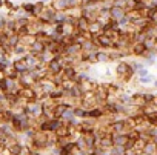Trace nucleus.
<instances>
[{
    "mask_svg": "<svg viewBox=\"0 0 157 155\" xmlns=\"http://www.w3.org/2000/svg\"><path fill=\"white\" fill-rule=\"evenodd\" d=\"M136 75V72L132 71V68L129 66L128 61L125 60H120L116 66V77L119 80H122L123 83H129L132 80V77Z\"/></svg>",
    "mask_w": 157,
    "mask_h": 155,
    "instance_id": "nucleus-1",
    "label": "nucleus"
},
{
    "mask_svg": "<svg viewBox=\"0 0 157 155\" xmlns=\"http://www.w3.org/2000/svg\"><path fill=\"white\" fill-rule=\"evenodd\" d=\"M63 63H62V60H60V55H56L48 65H46V69H48V72L51 74V75H56V74H60L62 71H63Z\"/></svg>",
    "mask_w": 157,
    "mask_h": 155,
    "instance_id": "nucleus-2",
    "label": "nucleus"
},
{
    "mask_svg": "<svg viewBox=\"0 0 157 155\" xmlns=\"http://www.w3.org/2000/svg\"><path fill=\"white\" fill-rule=\"evenodd\" d=\"M46 51V46H45V43L43 42H39V40H36L29 48H28V52L31 54V55H40L42 52H45Z\"/></svg>",
    "mask_w": 157,
    "mask_h": 155,
    "instance_id": "nucleus-3",
    "label": "nucleus"
},
{
    "mask_svg": "<svg viewBox=\"0 0 157 155\" xmlns=\"http://www.w3.org/2000/svg\"><path fill=\"white\" fill-rule=\"evenodd\" d=\"M13 69H16L20 75L29 72V68H28V65L25 63L23 58H14V60H13Z\"/></svg>",
    "mask_w": 157,
    "mask_h": 155,
    "instance_id": "nucleus-4",
    "label": "nucleus"
},
{
    "mask_svg": "<svg viewBox=\"0 0 157 155\" xmlns=\"http://www.w3.org/2000/svg\"><path fill=\"white\" fill-rule=\"evenodd\" d=\"M126 16V11L123 9V8H119V6H114V5H111V8H109V19L111 20H120L122 17H125Z\"/></svg>",
    "mask_w": 157,
    "mask_h": 155,
    "instance_id": "nucleus-5",
    "label": "nucleus"
},
{
    "mask_svg": "<svg viewBox=\"0 0 157 155\" xmlns=\"http://www.w3.org/2000/svg\"><path fill=\"white\" fill-rule=\"evenodd\" d=\"M111 138H113V146H123L129 141L128 135L126 134H111Z\"/></svg>",
    "mask_w": 157,
    "mask_h": 155,
    "instance_id": "nucleus-6",
    "label": "nucleus"
},
{
    "mask_svg": "<svg viewBox=\"0 0 157 155\" xmlns=\"http://www.w3.org/2000/svg\"><path fill=\"white\" fill-rule=\"evenodd\" d=\"M62 74L65 75V80H71V82H74V80H75V77H77V74H78V71H77L75 66H65L63 71H62Z\"/></svg>",
    "mask_w": 157,
    "mask_h": 155,
    "instance_id": "nucleus-7",
    "label": "nucleus"
},
{
    "mask_svg": "<svg viewBox=\"0 0 157 155\" xmlns=\"http://www.w3.org/2000/svg\"><path fill=\"white\" fill-rule=\"evenodd\" d=\"M145 52H146V48H145L143 43H132V46H131V54H132V55H136V57H143Z\"/></svg>",
    "mask_w": 157,
    "mask_h": 155,
    "instance_id": "nucleus-8",
    "label": "nucleus"
},
{
    "mask_svg": "<svg viewBox=\"0 0 157 155\" xmlns=\"http://www.w3.org/2000/svg\"><path fill=\"white\" fill-rule=\"evenodd\" d=\"M52 9H56V11H68V9H69L68 0H54Z\"/></svg>",
    "mask_w": 157,
    "mask_h": 155,
    "instance_id": "nucleus-9",
    "label": "nucleus"
},
{
    "mask_svg": "<svg viewBox=\"0 0 157 155\" xmlns=\"http://www.w3.org/2000/svg\"><path fill=\"white\" fill-rule=\"evenodd\" d=\"M13 54H14V55H17V58H22L23 55H26V54H28V48H26V46H23V45L20 43V45H17V46L13 49Z\"/></svg>",
    "mask_w": 157,
    "mask_h": 155,
    "instance_id": "nucleus-10",
    "label": "nucleus"
},
{
    "mask_svg": "<svg viewBox=\"0 0 157 155\" xmlns=\"http://www.w3.org/2000/svg\"><path fill=\"white\" fill-rule=\"evenodd\" d=\"M96 57H97V63H108L109 61V55L105 49H99L96 52Z\"/></svg>",
    "mask_w": 157,
    "mask_h": 155,
    "instance_id": "nucleus-11",
    "label": "nucleus"
},
{
    "mask_svg": "<svg viewBox=\"0 0 157 155\" xmlns=\"http://www.w3.org/2000/svg\"><path fill=\"white\" fill-rule=\"evenodd\" d=\"M8 45H10V46L14 49L17 45H20V37H19L17 34H13V35H10V37H8Z\"/></svg>",
    "mask_w": 157,
    "mask_h": 155,
    "instance_id": "nucleus-12",
    "label": "nucleus"
},
{
    "mask_svg": "<svg viewBox=\"0 0 157 155\" xmlns=\"http://www.w3.org/2000/svg\"><path fill=\"white\" fill-rule=\"evenodd\" d=\"M139 80V85H142V86H146V85H151V83H154V75H146V77H142V79H137Z\"/></svg>",
    "mask_w": 157,
    "mask_h": 155,
    "instance_id": "nucleus-13",
    "label": "nucleus"
},
{
    "mask_svg": "<svg viewBox=\"0 0 157 155\" xmlns=\"http://www.w3.org/2000/svg\"><path fill=\"white\" fill-rule=\"evenodd\" d=\"M43 11H45V3H42V2L34 3V13H33V16H37L39 17Z\"/></svg>",
    "mask_w": 157,
    "mask_h": 155,
    "instance_id": "nucleus-14",
    "label": "nucleus"
},
{
    "mask_svg": "<svg viewBox=\"0 0 157 155\" xmlns=\"http://www.w3.org/2000/svg\"><path fill=\"white\" fill-rule=\"evenodd\" d=\"M22 9H23L26 14L33 16V13H34V3H23V5H22Z\"/></svg>",
    "mask_w": 157,
    "mask_h": 155,
    "instance_id": "nucleus-15",
    "label": "nucleus"
},
{
    "mask_svg": "<svg viewBox=\"0 0 157 155\" xmlns=\"http://www.w3.org/2000/svg\"><path fill=\"white\" fill-rule=\"evenodd\" d=\"M151 72H149V69L145 66V68H142V69H139L137 72H136V75H137V79H142V77H146V75H149Z\"/></svg>",
    "mask_w": 157,
    "mask_h": 155,
    "instance_id": "nucleus-16",
    "label": "nucleus"
},
{
    "mask_svg": "<svg viewBox=\"0 0 157 155\" xmlns=\"http://www.w3.org/2000/svg\"><path fill=\"white\" fill-rule=\"evenodd\" d=\"M29 155H43V152H40V150H31Z\"/></svg>",
    "mask_w": 157,
    "mask_h": 155,
    "instance_id": "nucleus-17",
    "label": "nucleus"
},
{
    "mask_svg": "<svg viewBox=\"0 0 157 155\" xmlns=\"http://www.w3.org/2000/svg\"><path fill=\"white\" fill-rule=\"evenodd\" d=\"M94 2L97 3V2H106V0H94Z\"/></svg>",
    "mask_w": 157,
    "mask_h": 155,
    "instance_id": "nucleus-18",
    "label": "nucleus"
},
{
    "mask_svg": "<svg viewBox=\"0 0 157 155\" xmlns=\"http://www.w3.org/2000/svg\"><path fill=\"white\" fill-rule=\"evenodd\" d=\"M40 2H42V3H45V2H48V0H40Z\"/></svg>",
    "mask_w": 157,
    "mask_h": 155,
    "instance_id": "nucleus-19",
    "label": "nucleus"
},
{
    "mask_svg": "<svg viewBox=\"0 0 157 155\" xmlns=\"http://www.w3.org/2000/svg\"><path fill=\"white\" fill-rule=\"evenodd\" d=\"M114 2H116V0H114Z\"/></svg>",
    "mask_w": 157,
    "mask_h": 155,
    "instance_id": "nucleus-20",
    "label": "nucleus"
}]
</instances>
